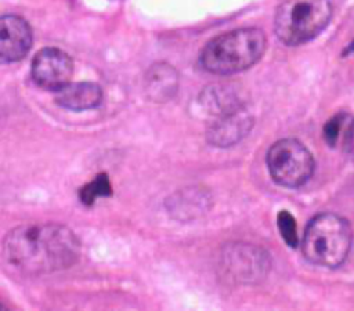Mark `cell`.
<instances>
[{"label":"cell","mask_w":354,"mask_h":311,"mask_svg":"<svg viewBox=\"0 0 354 311\" xmlns=\"http://www.w3.org/2000/svg\"><path fill=\"white\" fill-rule=\"evenodd\" d=\"M3 256L7 265L22 275L51 274L77 260L79 241L64 225L25 224L7 234Z\"/></svg>","instance_id":"1"},{"label":"cell","mask_w":354,"mask_h":311,"mask_svg":"<svg viewBox=\"0 0 354 311\" xmlns=\"http://www.w3.org/2000/svg\"><path fill=\"white\" fill-rule=\"evenodd\" d=\"M267 47L259 28H241L210 40L201 53V65L214 75H231L254 65Z\"/></svg>","instance_id":"2"},{"label":"cell","mask_w":354,"mask_h":311,"mask_svg":"<svg viewBox=\"0 0 354 311\" xmlns=\"http://www.w3.org/2000/svg\"><path fill=\"white\" fill-rule=\"evenodd\" d=\"M350 224L335 213H321L308 223L301 250L304 257L319 267L336 268L344 263L351 247Z\"/></svg>","instance_id":"3"},{"label":"cell","mask_w":354,"mask_h":311,"mask_svg":"<svg viewBox=\"0 0 354 311\" xmlns=\"http://www.w3.org/2000/svg\"><path fill=\"white\" fill-rule=\"evenodd\" d=\"M332 17L330 0H281L274 28L279 40L299 46L317 37Z\"/></svg>","instance_id":"4"},{"label":"cell","mask_w":354,"mask_h":311,"mask_svg":"<svg viewBox=\"0 0 354 311\" xmlns=\"http://www.w3.org/2000/svg\"><path fill=\"white\" fill-rule=\"evenodd\" d=\"M267 167L277 184L286 188H297L313 176L314 159L300 141L283 138L274 142L268 149Z\"/></svg>","instance_id":"5"},{"label":"cell","mask_w":354,"mask_h":311,"mask_svg":"<svg viewBox=\"0 0 354 311\" xmlns=\"http://www.w3.org/2000/svg\"><path fill=\"white\" fill-rule=\"evenodd\" d=\"M73 64L71 57L55 47L37 51L32 61V77L44 90L58 91L71 83Z\"/></svg>","instance_id":"6"},{"label":"cell","mask_w":354,"mask_h":311,"mask_svg":"<svg viewBox=\"0 0 354 311\" xmlns=\"http://www.w3.org/2000/svg\"><path fill=\"white\" fill-rule=\"evenodd\" d=\"M32 46V30L18 15H3L0 19V61L3 64L22 59Z\"/></svg>","instance_id":"7"},{"label":"cell","mask_w":354,"mask_h":311,"mask_svg":"<svg viewBox=\"0 0 354 311\" xmlns=\"http://www.w3.org/2000/svg\"><path fill=\"white\" fill-rule=\"evenodd\" d=\"M252 119L242 109L220 115L207 127V141L216 147H230L239 142L252 129Z\"/></svg>","instance_id":"8"},{"label":"cell","mask_w":354,"mask_h":311,"mask_svg":"<svg viewBox=\"0 0 354 311\" xmlns=\"http://www.w3.org/2000/svg\"><path fill=\"white\" fill-rule=\"evenodd\" d=\"M55 101L58 105L71 111H86L98 106L102 101V90L91 82L68 83L57 91Z\"/></svg>","instance_id":"9"},{"label":"cell","mask_w":354,"mask_h":311,"mask_svg":"<svg viewBox=\"0 0 354 311\" xmlns=\"http://www.w3.org/2000/svg\"><path fill=\"white\" fill-rule=\"evenodd\" d=\"M267 256L253 247L238 246L228 254V270L234 276L245 281L260 276L267 267Z\"/></svg>","instance_id":"10"},{"label":"cell","mask_w":354,"mask_h":311,"mask_svg":"<svg viewBox=\"0 0 354 311\" xmlns=\"http://www.w3.org/2000/svg\"><path fill=\"white\" fill-rule=\"evenodd\" d=\"M178 86L177 72L169 64H155L145 76V90L153 101L170 100Z\"/></svg>","instance_id":"11"},{"label":"cell","mask_w":354,"mask_h":311,"mask_svg":"<svg viewBox=\"0 0 354 311\" xmlns=\"http://www.w3.org/2000/svg\"><path fill=\"white\" fill-rule=\"evenodd\" d=\"M112 194V188H111V182L106 174H98L91 182L86 184L79 195H80V200L90 206L94 203V200L100 196H109Z\"/></svg>","instance_id":"12"},{"label":"cell","mask_w":354,"mask_h":311,"mask_svg":"<svg viewBox=\"0 0 354 311\" xmlns=\"http://www.w3.org/2000/svg\"><path fill=\"white\" fill-rule=\"evenodd\" d=\"M277 224L285 243L290 247H296L299 238H297V227H296L295 217L288 210H281L277 217Z\"/></svg>","instance_id":"13"},{"label":"cell","mask_w":354,"mask_h":311,"mask_svg":"<svg viewBox=\"0 0 354 311\" xmlns=\"http://www.w3.org/2000/svg\"><path fill=\"white\" fill-rule=\"evenodd\" d=\"M343 123V116L342 115H337L335 117H332L330 120H328L324 126V138L325 141L329 144V145H335L336 140H337V135H339V130H340V126Z\"/></svg>","instance_id":"14"},{"label":"cell","mask_w":354,"mask_h":311,"mask_svg":"<svg viewBox=\"0 0 354 311\" xmlns=\"http://www.w3.org/2000/svg\"><path fill=\"white\" fill-rule=\"evenodd\" d=\"M343 148H344V152L354 158V122L348 126L346 134H344V142H343Z\"/></svg>","instance_id":"15"},{"label":"cell","mask_w":354,"mask_h":311,"mask_svg":"<svg viewBox=\"0 0 354 311\" xmlns=\"http://www.w3.org/2000/svg\"><path fill=\"white\" fill-rule=\"evenodd\" d=\"M354 51V40L350 43V46L346 48V53H353Z\"/></svg>","instance_id":"16"}]
</instances>
